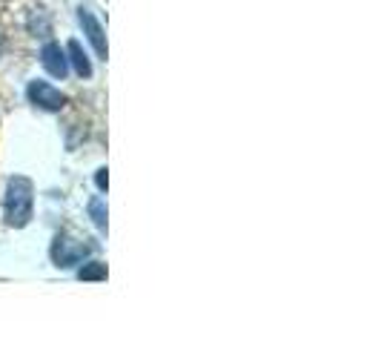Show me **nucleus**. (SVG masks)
<instances>
[{
  "label": "nucleus",
  "instance_id": "f257e3e1",
  "mask_svg": "<svg viewBox=\"0 0 381 344\" xmlns=\"http://www.w3.org/2000/svg\"><path fill=\"white\" fill-rule=\"evenodd\" d=\"M35 207V187L26 176H12L6 181V198H4V216L9 227H26Z\"/></svg>",
  "mask_w": 381,
  "mask_h": 344
},
{
  "label": "nucleus",
  "instance_id": "f03ea898",
  "mask_svg": "<svg viewBox=\"0 0 381 344\" xmlns=\"http://www.w3.org/2000/svg\"><path fill=\"white\" fill-rule=\"evenodd\" d=\"M89 253H92V244H86V241H81V238H72V236H58L55 244H52V261H55V267H61V270L81 264Z\"/></svg>",
  "mask_w": 381,
  "mask_h": 344
},
{
  "label": "nucleus",
  "instance_id": "7ed1b4c3",
  "mask_svg": "<svg viewBox=\"0 0 381 344\" xmlns=\"http://www.w3.org/2000/svg\"><path fill=\"white\" fill-rule=\"evenodd\" d=\"M26 95H29V101H32L35 106H41V109H46V112H61V109L66 106L64 92L55 89V86L46 84V81H32L29 89H26Z\"/></svg>",
  "mask_w": 381,
  "mask_h": 344
},
{
  "label": "nucleus",
  "instance_id": "20e7f679",
  "mask_svg": "<svg viewBox=\"0 0 381 344\" xmlns=\"http://www.w3.org/2000/svg\"><path fill=\"white\" fill-rule=\"evenodd\" d=\"M41 64H44V69L52 75V78H66L69 75V58H66V52L58 46V44H46L44 49H41Z\"/></svg>",
  "mask_w": 381,
  "mask_h": 344
},
{
  "label": "nucleus",
  "instance_id": "39448f33",
  "mask_svg": "<svg viewBox=\"0 0 381 344\" xmlns=\"http://www.w3.org/2000/svg\"><path fill=\"white\" fill-rule=\"evenodd\" d=\"M78 21H81V26H83V35L89 38V44L95 46V52H98V58H103L106 61V38H103V29H101V24H98V18L89 12V9H78Z\"/></svg>",
  "mask_w": 381,
  "mask_h": 344
},
{
  "label": "nucleus",
  "instance_id": "423d86ee",
  "mask_svg": "<svg viewBox=\"0 0 381 344\" xmlns=\"http://www.w3.org/2000/svg\"><path fill=\"white\" fill-rule=\"evenodd\" d=\"M66 55H69V64L75 66V72H78L81 78H92V61H89V55L83 52V46H81L78 41H69Z\"/></svg>",
  "mask_w": 381,
  "mask_h": 344
},
{
  "label": "nucleus",
  "instance_id": "0eeeda50",
  "mask_svg": "<svg viewBox=\"0 0 381 344\" xmlns=\"http://www.w3.org/2000/svg\"><path fill=\"white\" fill-rule=\"evenodd\" d=\"M89 218H92V224L103 233L106 230V224H109V213H106V201L101 198V196H92L89 198Z\"/></svg>",
  "mask_w": 381,
  "mask_h": 344
},
{
  "label": "nucleus",
  "instance_id": "6e6552de",
  "mask_svg": "<svg viewBox=\"0 0 381 344\" xmlns=\"http://www.w3.org/2000/svg\"><path fill=\"white\" fill-rule=\"evenodd\" d=\"M78 278H81V281H103V278H106V264H101V261H86V264L78 270Z\"/></svg>",
  "mask_w": 381,
  "mask_h": 344
},
{
  "label": "nucleus",
  "instance_id": "1a4fd4ad",
  "mask_svg": "<svg viewBox=\"0 0 381 344\" xmlns=\"http://www.w3.org/2000/svg\"><path fill=\"white\" fill-rule=\"evenodd\" d=\"M29 29H32L35 38H49V32H52V29H49V18H46L44 12H38V15L29 18Z\"/></svg>",
  "mask_w": 381,
  "mask_h": 344
},
{
  "label": "nucleus",
  "instance_id": "9d476101",
  "mask_svg": "<svg viewBox=\"0 0 381 344\" xmlns=\"http://www.w3.org/2000/svg\"><path fill=\"white\" fill-rule=\"evenodd\" d=\"M95 184H98V190H101V193L109 187V176H106V169H98V172H95Z\"/></svg>",
  "mask_w": 381,
  "mask_h": 344
}]
</instances>
